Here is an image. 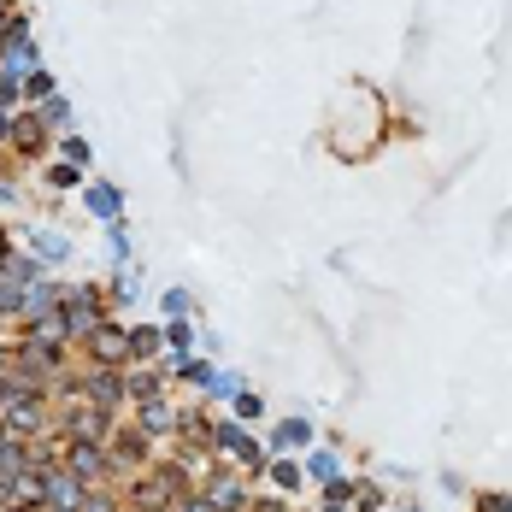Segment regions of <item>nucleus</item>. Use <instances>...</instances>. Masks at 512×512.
Wrapping results in <instances>:
<instances>
[{"label": "nucleus", "mask_w": 512, "mask_h": 512, "mask_svg": "<svg viewBox=\"0 0 512 512\" xmlns=\"http://www.w3.org/2000/svg\"><path fill=\"white\" fill-rule=\"evenodd\" d=\"M59 330H65V342L71 348H83L95 330L106 324V295L95 289V283H77V289H59Z\"/></svg>", "instance_id": "1"}, {"label": "nucleus", "mask_w": 512, "mask_h": 512, "mask_svg": "<svg viewBox=\"0 0 512 512\" xmlns=\"http://www.w3.org/2000/svg\"><path fill=\"white\" fill-rule=\"evenodd\" d=\"M118 495H124V507H142V512H165L177 495H183V483L165 471V460H154L148 471H136V477H124L118 483Z\"/></svg>", "instance_id": "2"}, {"label": "nucleus", "mask_w": 512, "mask_h": 512, "mask_svg": "<svg viewBox=\"0 0 512 512\" xmlns=\"http://www.w3.org/2000/svg\"><path fill=\"white\" fill-rule=\"evenodd\" d=\"M106 448H112V465H118V483H124L130 471H148V465L159 460V442L142 430V424H118Z\"/></svg>", "instance_id": "3"}, {"label": "nucleus", "mask_w": 512, "mask_h": 512, "mask_svg": "<svg viewBox=\"0 0 512 512\" xmlns=\"http://www.w3.org/2000/svg\"><path fill=\"white\" fill-rule=\"evenodd\" d=\"M83 359H89V365H118V371H124V365H136V336H130V324L106 318L101 330L83 342Z\"/></svg>", "instance_id": "4"}, {"label": "nucleus", "mask_w": 512, "mask_h": 512, "mask_svg": "<svg viewBox=\"0 0 512 512\" xmlns=\"http://www.w3.org/2000/svg\"><path fill=\"white\" fill-rule=\"evenodd\" d=\"M59 430H65L71 442H112L118 412L95 407V401H77V407H59Z\"/></svg>", "instance_id": "5"}, {"label": "nucleus", "mask_w": 512, "mask_h": 512, "mask_svg": "<svg viewBox=\"0 0 512 512\" xmlns=\"http://www.w3.org/2000/svg\"><path fill=\"white\" fill-rule=\"evenodd\" d=\"M124 371H130V365H124ZM124 371H118V365H89V359H83V395H89L95 407H106V412H124L130 407Z\"/></svg>", "instance_id": "6"}, {"label": "nucleus", "mask_w": 512, "mask_h": 512, "mask_svg": "<svg viewBox=\"0 0 512 512\" xmlns=\"http://www.w3.org/2000/svg\"><path fill=\"white\" fill-rule=\"evenodd\" d=\"M59 465H71L89 489H106V483H118V465H112V448L106 442H71V454Z\"/></svg>", "instance_id": "7"}, {"label": "nucleus", "mask_w": 512, "mask_h": 512, "mask_svg": "<svg viewBox=\"0 0 512 512\" xmlns=\"http://www.w3.org/2000/svg\"><path fill=\"white\" fill-rule=\"evenodd\" d=\"M42 489H48V512H83L89 483L71 465H42Z\"/></svg>", "instance_id": "8"}, {"label": "nucleus", "mask_w": 512, "mask_h": 512, "mask_svg": "<svg viewBox=\"0 0 512 512\" xmlns=\"http://www.w3.org/2000/svg\"><path fill=\"white\" fill-rule=\"evenodd\" d=\"M136 424H142L154 442H177V430H183V407H177L171 395H159V401H142V407H136Z\"/></svg>", "instance_id": "9"}, {"label": "nucleus", "mask_w": 512, "mask_h": 512, "mask_svg": "<svg viewBox=\"0 0 512 512\" xmlns=\"http://www.w3.org/2000/svg\"><path fill=\"white\" fill-rule=\"evenodd\" d=\"M201 495L218 512H242L248 501H254V495H248V483H242V471H212V477L201 483Z\"/></svg>", "instance_id": "10"}, {"label": "nucleus", "mask_w": 512, "mask_h": 512, "mask_svg": "<svg viewBox=\"0 0 512 512\" xmlns=\"http://www.w3.org/2000/svg\"><path fill=\"white\" fill-rule=\"evenodd\" d=\"M6 148H12L18 159L48 154V124H42V112H18V118H12V136H6Z\"/></svg>", "instance_id": "11"}, {"label": "nucleus", "mask_w": 512, "mask_h": 512, "mask_svg": "<svg viewBox=\"0 0 512 512\" xmlns=\"http://www.w3.org/2000/svg\"><path fill=\"white\" fill-rule=\"evenodd\" d=\"M124 389H130V407H142V401L171 395V377H165V365H130L124 371Z\"/></svg>", "instance_id": "12"}, {"label": "nucleus", "mask_w": 512, "mask_h": 512, "mask_svg": "<svg viewBox=\"0 0 512 512\" xmlns=\"http://www.w3.org/2000/svg\"><path fill=\"white\" fill-rule=\"evenodd\" d=\"M53 312H59V283H48V277L36 271V277L24 283V324H30V318H53Z\"/></svg>", "instance_id": "13"}, {"label": "nucleus", "mask_w": 512, "mask_h": 512, "mask_svg": "<svg viewBox=\"0 0 512 512\" xmlns=\"http://www.w3.org/2000/svg\"><path fill=\"white\" fill-rule=\"evenodd\" d=\"M83 512H124V495H118V483H106V489H89Z\"/></svg>", "instance_id": "14"}, {"label": "nucleus", "mask_w": 512, "mask_h": 512, "mask_svg": "<svg viewBox=\"0 0 512 512\" xmlns=\"http://www.w3.org/2000/svg\"><path fill=\"white\" fill-rule=\"evenodd\" d=\"M48 95H53V77H48V71H24V101L42 106Z\"/></svg>", "instance_id": "15"}, {"label": "nucleus", "mask_w": 512, "mask_h": 512, "mask_svg": "<svg viewBox=\"0 0 512 512\" xmlns=\"http://www.w3.org/2000/svg\"><path fill=\"white\" fill-rule=\"evenodd\" d=\"M165 512H218V507L206 501L201 489H183V495H177V501H171V507H165Z\"/></svg>", "instance_id": "16"}, {"label": "nucleus", "mask_w": 512, "mask_h": 512, "mask_svg": "<svg viewBox=\"0 0 512 512\" xmlns=\"http://www.w3.org/2000/svg\"><path fill=\"white\" fill-rule=\"evenodd\" d=\"M130 336H136V365H148L159 354V330H130Z\"/></svg>", "instance_id": "17"}, {"label": "nucleus", "mask_w": 512, "mask_h": 512, "mask_svg": "<svg viewBox=\"0 0 512 512\" xmlns=\"http://www.w3.org/2000/svg\"><path fill=\"white\" fill-rule=\"evenodd\" d=\"M12 12H18V0H0V30L12 24Z\"/></svg>", "instance_id": "18"}, {"label": "nucleus", "mask_w": 512, "mask_h": 512, "mask_svg": "<svg viewBox=\"0 0 512 512\" xmlns=\"http://www.w3.org/2000/svg\"><path fill=\"white\" fill-rule=\"evenodd\" d=\"M124 512H142V507H124Z\"/></svg>", "instance_id": "19"}]
</instances>
